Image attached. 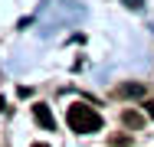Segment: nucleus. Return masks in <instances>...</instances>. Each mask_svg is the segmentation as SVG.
<instances>
[{
    "instance_id": "nucleus-1",
    "label": "nucleus",
    "mask_w": 154,
    "mask_h": 147,
    "mask_svg": "<svg viewBox=\"0 0 154 147\" xmlns=\"http://www.w3.org/2000/svg\"><path fill=\"white\" fill-rule=\"evenodd\" d=\"M66 121H69V128L79 131V134H95V131H102V118H98V111H92L89 105H69Z\"/></svg>"
},
{
    "instance_id": "nucleus-2",
    "label": "nucleus",
    "mask_w": 154,
    "mask_h": 147,
    "mask_svg": "<svg viewBox=\"0 0 154 147\" xmlns=\"http://www.w3.org/2000/svg\"><path fill=\"white\" fill-rule=\"evenodd\" d=\"M33 118H36L46 131H56V118H53V111H49V105H33Z\"/></svg>"
},
{
    "instance_id": "nucleus-3",
    "label": "nucleus",
    "mask_w": 154,
    "mask_h": 147,
    "mask_svg": "<svg viewBox=\"0 0 154 147\" xmlns=\"http://www.w3.org/2000/svg\"><path fill=\"white\" fill-rule=\"evenodd\" d=\"M122 121L128 124V128H141V124H144V118L138 115V111H131V108H128V111L122 115Z\"/></svg>"
},
{
    "instance_id": "nucleus-4",
    "label": "nucleus",
    "mask_w": 154,
    "mask_h": 147,
    "mask_svg": "<svg viewBox=\"0 0 154 147\" xmlns=\"http://www.w3.org/2000/svg\"><path fill=\"white\" fill-rule=\"evenodd\" d=\"M122 95H141V85H122Z\"/></svg>"
},
{
    "instance_id": "nucleus-5",
    "label": "nucleus",
    "mask_w": 154,
    "mask_h": 147,
    "mask_svg": "<svg viewBox=\"0 0 154 147\" xmlns=\"http://www.w3.org/2000/svg\"><path fill=\"white\" fill-rule=\"evenodd\" d=\"M148 115H151V118H154V101H148Z\"/></svg>"
},
{
    "instance_id": "nucleus-6",
    "label": "nucleus",
    "mask_w": 154,
    "mask_h": 147,
    "mask_svg": "<svg viewBox=\"0 0 154 147\" xmlns=\"http://www.w3.org/2000/svg\"><path fill=\"white\" fill-rule=\"evenodd\" d=\"M33 147H46V144H33Z\"/></svg>"
}]
</instances>
